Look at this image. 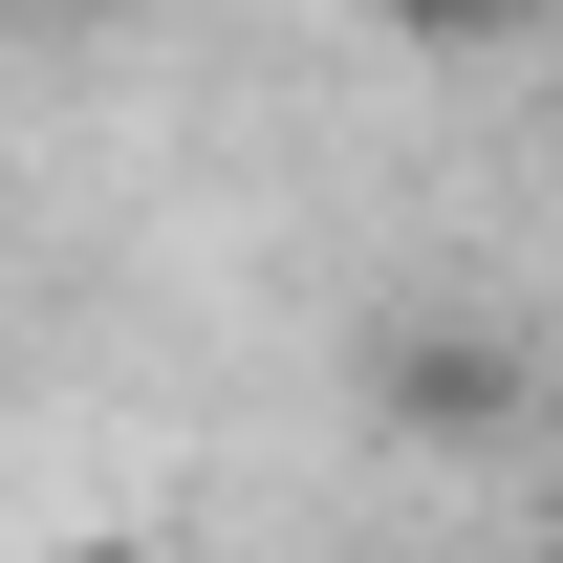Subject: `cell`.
<instances>
[{"label": "cell", "instance_id": "6da1fadb", "mask_svg": "<svg viewBox=\"0 0 563 563\" xmlns=\"http://www.w3.org/2000/svg\"><path fill=\"white\" fill-rule=\"evenodd\" d=\"M368 390H390V433H498L520 412V347H498V325H390Z\"/></svg>", "mask_w": 563, "mask_h": 563}, {"label": "cell", "instance_id": "7a4b0ae2", "mask_svg": "<svg viewBox=\"0 0 563 563\" xmlns=\"http://www.w3.org/2000/svg\"><path fill=\"white\" fill-rule=\"evenodd\" d=\"M542 0H390V44H520Z\"/></svg>", "mask_w": 563, "mask_h": 563}, {"label": "cell", "instance_id": "3957f363", "mask_svg": "<svg viewBox=\"0 0 563 563\" xmlns=\"http://www.w3.org/2000/svg\"><path fill=\"white\" fill-rule=\"evenodd\" d=\"M44 22H87V0H44Z\"/></svg>", "mask_w": 563, "mask_h": 563}]
</instances>
